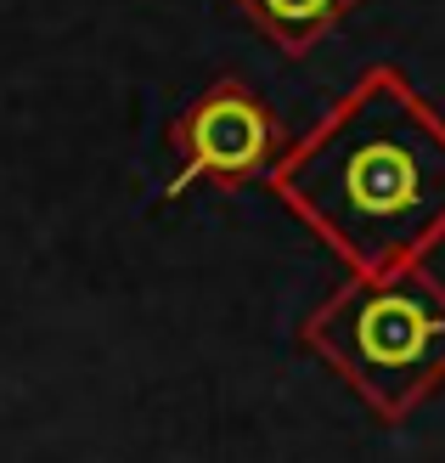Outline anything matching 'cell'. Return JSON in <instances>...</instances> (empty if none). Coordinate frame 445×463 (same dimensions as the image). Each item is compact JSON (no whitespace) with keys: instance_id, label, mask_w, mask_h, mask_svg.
Wrapping results in <instances>:
<instances>
[{"instance_id":"obj_1","label":"cell","mask_w":445,"mask_h":463,"mask_svg":"<svg viewBox=\"0 0 445 463\" xmlns=\"http://www.w3.org/2000/svg\"><path fill=\"white\" fill-rule=\"evenodd\" d=\"M265 187L349 277L429 266L445 243V113L378 62L288 142Z\"/></svg>"},{"instance_id":"obj_2","label":"cell","mask_w":445,"mask_h":463,"mask_svg":"<svg viewBox=\"0 0 445 463\" xmlns=\"http://www.w3.org/2000/svg\"><path fill=\"white\" fill-rule=\"evenodd\" d=\"M299 345L384 424H401L445 384V283L429 266L344 277L299 322Z\"/></svg>"},{"instance_id":"obj_3","label":"cell","mask_w":445,"mask_h":463,"mask_svg":"<svg viewBox=\"0 0 445 463\" xmlns=\"http://www.w3.org/2000/svg\"><path fill=\"white\" fill-rule=\"evenodd\" d=\"M170 147H175V175L163 181V198H181L198 181L237 193L254 181H271L276 158L288 153V130L260 90L226 74L170 119Z\"/></svg>"},{"instance_id":"obj_4","label":"cell","mask_w":445,"mask_h":463,"mask_svg":"<svg viewBox=\"0 0 445 463\" xmlns=\"http://www.w3.org/2000/svg\"><path fill=\"white\" fill-rule=\"evenodd\" d=\"M226 6H237L248 17V29H260L276 52L304 57V52H316L356 6H366V0H226Z\"/></svg>"}]
</instances>
